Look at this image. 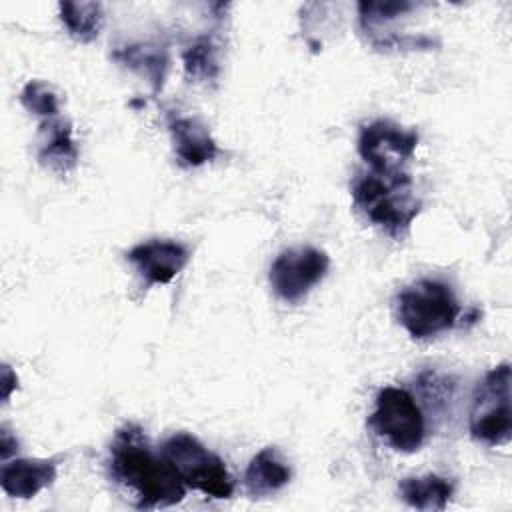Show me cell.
I'll return each instance as SVG.
<instances>
[{
  "label": "cell",
  "mask_w": 512,
  "mask_h": 512,
  "mask_svg": "<svg viewBox=\"0 0 512 512\" xmlns=\"http://www.w3.org/2000/svg\"><path fill=\"white\" fill-rule=\"evenodd\" d=\"M474 440L488 446H504L512 436L510 420V364L502 362L488 370L476 384L468 416Z\"/></svg>",
  "instance_id": "5b68a950"
},
{
  "label": "cell",
  "mask_w": 512,
  "mask_h": 512,
  "mask_svg": "<svg viewBox=\"0 0 512 512\" xmlns=\"http://www.w3.org/2000/svg\"><path fill=\"white\" fill-rule=\"evenodd\" d=\"M454 482L440 474L408 476L398 484L400 498L416 510H444L454 496Z\"/></svg>",
  "instance_id": "9a60e30c"
},
{
  "label": "cell",
  "mask_w": 512,
  "mask_h": 512,
  "mask_svg": "<svg viewBox=\"0 0 512 512\" xmlns=\"http://www.w3.org/2000/svg\"><path fill=\"white\" fill-rule=\"evenodd\" d=\"M16 450H18L16 436H12L6 426H2L0 428V458H2V462H6L12 454H16Z\"/></svg>",
  "instance_id": "ffe728a7"
},
{
  "label": "cell",
  "mask_w": 512,
  "mask_h": 512,
  "mask_svg": "<svg viewBox=\"0 0 512 512\" xmlns=\"http://www.w3.org/2000/svg\"><path fill=\"white\" fill-rule=\"evenodd\" d=\"M368 424L394 450L416 452L424 444V414L416 398L404 388H382L376 394Z\"/></svg>",
  "instance_id": "8992f818"
},
{
  "label": "cell",
  "mask_w": 512,
  "mask_h": 512,
  "mask_svg": "<svg viewBox=\"0 0 512 512\" xmlns=\"http://www.w3.org/2000/svg\"><path fill=\"white\" fill-rule=\"evenodd\" d=\"M162 458L172 466L186 488L200 490L210 498H230L234 480L224 460L208 450L194 434L176 432L160 446Z\"/></svg>",
  "instance_id": "277c9868"
},
{
  "label": "cell",
  "mask_w": 512,
  "mask_h": 512,
  "mask_svg": "<svg viewBox=\"0 0 512 512\" xmlns=\"http://www.w3.org/2000/svg\"><path fill=\"white\" fill-rule=\"evenodd\" d=\"M108 474L132 494L130 502L140 510L174 506L184 500L188 490L162 454L152 450L148 436L134 422L116 430L110 444Z\"/></svg>",
  "instance_id": "6da1fadb"
},
{
  "label": "cell",
  "mask_w": 512,
  "mask_h": 512,
  "mask_svg": "<svg viewBox=\"0 0 512 512\" xmlns=\"http://www.w3.org/2000/svg\"><path fill=\"white\" fill-rule=\"evenodd\" d=\"M396 314L414 340H428L456 324L460 304L446 282L422 278L398 292Z\"/></svg>",
  "instance_id": "3957f363"
},
{
  "label": "cell",
  "mask_w": 512,
  "mask_h": 512,
  "mask_svg": "<svg viewBox=\"0 0 512 512\" xmlns=\"http://www.w3.org/2000/svg\"><path fill=\"white\" fill-rule=\"evenodd\" d=\"M112 58L126 66L128 70L140 74L150 86L152 92H160L164 86L168 70V50L156 42H134L112 52Z\"/></svg>",
  "instance_id": "5bb4252c"
},
{
  "label": "cell",
  "mask_w": 512,
  "mask_h": 512,
  "mask_svg": "<svg viewBox=\"0 0 512 512\" xmlns=\"http://www.w3.org/2000/svg\"><path fill=\"white\" fill-rule=\"evenodd\" d=\"M60 10V20L64 24V28L68 30V34L86 44L92 42L102 28V4L100 2H60L58 4Z\"/></svg>",
  "instance_id": "2e32d148"
},
{
  "label": "cell",
  "mask_w": 512,
  "mask_h": 512,
  "mask_svg": "<svg viewBox=\"0 0 512 512\" xmlns=\"http://www.w3.org/2000/svg\"><path fill=\"white\" fill-rule=\"evenodd\" d=\"M414 2H360L358 4V16L360 26L368 34H376V30L398 16L414 10Z\"/></svg>",
  "instance_id": "d6986e66"
},
{
  "label": "cell",
  "mask_w": 512,
  "mask_h": 512,
  "mask_svg": "<svg viewBox=\"0 0 512 512\" xmlns=\"http://www.w3.org/2000/svg\"><path fill=\"white\" fill-rule=\"evenodd\" d=\"M330 268V258L314 246L288 248L276 256L270 266L268 280L274 294L284 302H300Z\"/></svg>",
  "instance_id": "ba28073f"
},
{
  "label": "cell",
  "mask_w": 512,
  "mask_h": 512,
  "mask_svg": "<svg viewBox=\"0 0 512 512\" xmlns=\"http://www.w3.org/2000/svg\"><path fill=\"white\" fill-rule=\"evenodd\" d=\"M292 478L290 466L274 446L262 448L244 472V488L252 498H264L284 488Z\"/></svg>",
  "instance_id": "4fadbf2b"
},
{
  "label": "cell",
  "mask_w": 512,
  "mask_h": 512,
  "mask_svg": "<svg viewBox=\"0 0 512 512\" xmlns=\"http://www.w3.org/2000/svg\"><path fill=\"white\" fill-rule=\"evenodd\" d=\"M358 154L376 174H400L414 156L418 134L392 120H372L358 132Z\"/></svg>",
  "instance_id": "52a82bcc"
},
{
  "label": "cell",
  "mask_w": 512,
  "mask_h": 512,
  "mask_svg": "<svg viewBox=\"0 0 512 512\" xmlns=\"http://www.w3.org/2000/svg\"><path fill=\"white\" fill-rule=\"evenodd\" d=\"M18 388V376L16 372L8 366V364H2V402H8L10 394Z\"/></svg>",
  "instance_id": "44dd1931"
},
{
  "label": "cell",
  "mask_w": 512,
  "mask_h": 512,
  "mask_svg": "<svg viewBox=\"0 0 512 512\" xmlns=\"http://www.w3.org/2000/svg\"><path fill=\"white\" fill-rule=\"evenodd\" d=\"M126 260L146 284H168L186 268L190 252L176 240H148L130 248Z\"/></svg>",
  "instance_id": "9c48e42d"
},
{
  "label": "cell",
  "mask_w": 512,
  "mask_h": 512,
  "mask_svg": "<svg viewBox=\"0 0 512 512\" xmlns=\"http://www.w3.org/2000/svg\"><path fill=\"white\" fill-rule=\"evenodd\" d=\"M168 132L176 158L186 168H198L218 154V144L210 130L194 116H170Z\"/></svg>",
  "instance_id": "8fae6325"
},
{
  "label": "cell",
  "mask_w": 512,
  "mask_h": 512,
  "mask_svg": "<svg viewBox=\"0 0 512 512\" xmlns=\"http://www.w3.org/2000/svg\"><path fill=\"white\" fill-rule=\"evenodd\" d=\"M352 202L364 218L394 240L408 236L420 214V200L412 190L408 172L400 174H358L350 186Z\"/></svg>",
  "instance_id": "7a4b0ae2"
},
{
  "label": "cell",
  "mask_w": 512,
  "mask_h": 512,
  "mask_svg": "<svg viewBox=\"0 0 512 512\" xmlns=\"http://www.w3.org/2000/svg\"><path fill=\"white\" fill-rule=\"evenodd\" d=\"M184 74L190 82H212L220 74L218 44L212 36H198L182 52Z\"/></svg>",
  "instance_id": "e0dca14e"
},
{
  "label": "cell",
  "mask_w": 512,
  "mask_h": 512,
  "mask_svg": "<svg viewBox=\"0 0 512 512\" xmlns=\"http://www.w3.org/2000/svg\"><path fill=\"white\" fill-rule=\"evenodd\" d=\"M20 102L30 114H34L42 120L58 118V114H60L58 94L54 92V88L50 84H46L42 80L26 82L20 92Z\"/></svg>",
  "instance_id": "ac0fdd59"
},
{
  "label": "cell",
  "mask_w": 512,
  "mask_h": 512,
  "mask_svg": "<svg viewBox=\"0 0 512 512\" xmlns=\"http://www.w3.org/2000/svg\"><path fill=\"white\" fill-rule=\"evenodd\" d=\"M58 464L54 458H16L6 460L0 470L2 490L20 500L34 498L56 480Z\"/></svg>",
  "instance_id": "30bf717a"
},
{
  "label": "cell",
  "mask_w": 512,
  "mask_h": 512,
  "mask_svg": "<svg viewBox=\"0 0 512 512\" xmlns=\"http://www.w3.org/2000/svg\"><path fill=\"white\" fill-rule=\"evenodd\" d=\"M38 162L52 172L68 174L78 164V146L72 138L70 122L58 118L42 120L40 142H38Z\"/></svg>",
  "instance_id": "7c38bea8"
}]
</instances>
